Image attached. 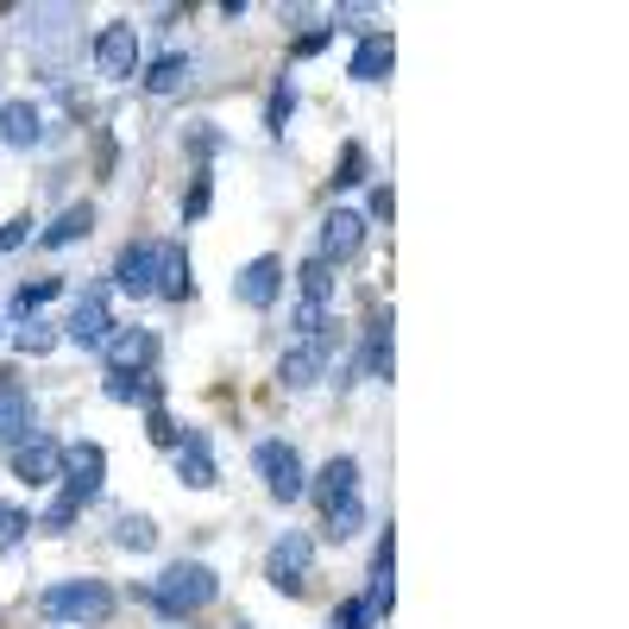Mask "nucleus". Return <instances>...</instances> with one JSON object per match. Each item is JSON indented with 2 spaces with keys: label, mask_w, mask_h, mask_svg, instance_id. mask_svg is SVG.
<instances>
[{
  "label": "nucleus",
  "mask_w": 629,
  "mask_h": 629,
  "mask_svg": "<svg viewBox=\"0 0 629 629\" xmlns=\"http://www.w3.org/2000/svg\"><path fill=\"white\" fill-rule=\"evenodd\" d=\"M215 591H220V579L202 567V560H177V567L152 586V605L164 610V617H196L202 605H215Z\"/></svg>",
  "instance_id": "1"
},
{
  "label": "nucleus",
  "mask_w": 629,
  "mask_h": 629,
  "mask_svg": "<svg viewBox=\"0 0 629 629\" xmlns=\"http://www.w3.org/2000/svg\"><path fill=\"white\" fill-rule=\"evenodd\" d=\"M39 610L51 617V623H101L107 610H114V591L101 586V579H63V586H51L39 598Z\"/></svg>",
  "instance_id": "2"
},
{
  "label": "nucleus",
  "mask_w": 629,
  "mask_h": 629,
  "mask_svg": "<svg viewBox=\"0 0 629 629\" xmlns=\"http://www.w3.org/2000/svg\"><path fill=\"white\" fill-rule=\"evenodd\" d=\"M252 466L265 472V492L277 497V504H296V497L309 492V472H302V453L283 447V441H265V447L252 453Z\"/></svg>",
  "instance_id": "3"
},
{
  "label": "nucleus",
  "mask_w": 629,
  "mask_h": 629,
  "mask_svg": "<svg viewBox=\"0 0 629 629\" xmlns=\"http://www.w3.org/2000/svg\"><path fill=\"white\" fill-rule=\"evenodd\" d=\"M101 478H107V453H101L95 441H76V447H63V472H58L63 497L89 504V497L101 492Z\"/></svg>",
  "instance_id": "4"
},
{
  "label": "nucleus",
  "mask_w": 629,
  "mask_h": 629,
  "mask_svg": "<svg viewBox=\"0 0 629 629\" xmlns=\"http://www.w3.org/2000/svg\"><path fill=\"white\" fill-rule=\"evenodd\" d=\"M309 567H314V542L309 535H283L271 548V560H265V579H271L277 591H302L309 586Z\"/></svg>",
  "instance_id": "5"
},
{
  "label": "nucleus",
  "mask_w": 629,
  "mask_h": 629,
  "mask_svg": "<svg viewBox=\"0 0 629 629\" xmlns=\"http://www.w3.org/2000/svg\"><path fill=\"white\" fill-rule=\"evenodd\" d=\"M133 63H138V25L114 20L95 39V70H101V76H114V82H126V76H133Z\"/></svg>",
  "instance_id": "6"
},
{
  "label": "nucleus",
  "mask_w": 629,
  "mask_h": 629,
  "mask_svg": "<svg viewBox=\"0 0 629 629\" xmlns=\"http://www.w3.org/2000/svg\"><path fill=\"white\" fill-rule=\"evenodd\" d=\"M32 441V396L13 372H0V447H20Z\"/></svg>",
  "instance_id": "7"
},
{
  "label": "nucleus",
  "mask_w": 629,
  "mask_h": 629,
  "mask_svg": "<svg viewBox=\"0 0 629 629\" xmlns=\"http://www.w3.org/2000/svg\"><path fill=\"white\" fill-rule=\"evenodd\" d=\"M58 472H63V447H58V441L32 434V441L13 447V478H25V485H58Z\"/></svg>",
  "instance_id": "8"
},
{
  "label": "nucleus",
  "mask_w": 629,
  "mask_h": 629,
  "mask_svg": "<svg viewBox=\"0 0 629 629\" xmlns=\"http://www.w3.org/2000/svg\"><path fill=\"white\" fill-rule=\"evenodd\" d=\"M328 353H334V340L321 334V340H302L296 353H283V365H277V384L283 391H309L314 378L328 372Z\"/></svg>",
  "instance_id": "9"
},
{
  "label": "nucleus",
  "mask_w": 629,
  "mask_h": 629,
  "mask_svg": "<svg viewBox=\"0 0 629 629\" xmlns=\"http://www.w3.org/2000/svg\"><path fill=\"white\" fill-rule=\"evenodd\" d=\"M157 258H164V246H157V239L126 246V252H120V265H114L120 290H126V296H157Z\"/></svg>",
  "instance_id": "10"
},
{
  "label": "nucleus",
  "mask_w": 629,
  "mask_h": 629,
  "mask_svg": "<svg viewBox=\"0 0 629 629\" xmlns=\"http://www.w3.org/2000/svg\"><path fill=\"white\" fill-rule=\"evenodd\" d=\"M359 246H365V215L340 208V215L321 220V265H340V258H353Z\"/></svg>",
  "instance_id": "11"
},
{
  "label": "nucleus",
  "mask_w": 629,
  "mask_h": 629,
  "mask_svg": "<svg viewBox=\"0 0 629 629\" xmlns=\"http://www.w3.org/2000/svg\"><path fill=\"white\" fill-rule=\"evenodd\" d=\"M277 290H283V265H277V258H252V265L234 277V296L246 309H271Z\"/></svg>",
  "instance_id": "12"
},
{
  "label": "nucleus",
  "mask_w": 629,
  "mask_h": 629,
  "mask_svg": "<svg viewBox=\"0 0 629 629\" xmlns=\"http://www.w3.org/2000/svg\"><path fill=\"white\" fill-rule=\"evenodd\" d=\"M157 359V340L145 334V328H120L114 340H107V372H145Z\"/></svg>",
  "instance_id": "13"
},
{
  "label": "nucleus",
  "mask_w": 629,
  "mask_h": 629,
  "mask_svg": "<svg viewBox=\"0 0 629 629\" xmlns=\"http://www.w3.org/2000/svg\"><path fill=\"white\" fill-rule=\"evenodd\" d=\"M70 340H76V347H107V340H114V321H107V296H82L76 314H70Z\"/></svg>",
  "instance_id": "14"
},
{
  "label": "nucleus",
  "mask_w": 629,
  "mask_h": 629,
  "mask_svg": "<svg viewBox=\"0 0 629 629\" xmlns=\"http://www.w3.org/2000/svg\"><path fill=\"white\" fill-rule=\"evenodd\" d=\"M391 58H396V44H391V32H372V39L353 51V63H347V76H359V82H384V70H391Z\"/></svg>",
  "instance_id": "15"
},
{
  "label": "nucleus",
  "mask_w": 629,
  "mask_h": 629,
  "mask_svg": "<svg viewBox=\"0 0 629 629\" xmlns=\"http://www.w3.org/2000/svg\"><path fill=\"white\" fill-rule=\"evenodd\" d=\"M39 133H44V120H39L32 101H7V107H0V138H7V145H39Z\"/></svg>",
  "instance_id": "16"
},
{
  "label": "nucleus",
  "mask_w": 629,
  "mask_h": 629,
  "mask_svg": "<svg viewBox=\"0 0 629 629\" xmlns=\"http://www.w3.org/2000/svg\"><path fill=\"white\" fill-rule=\"evenodd\" d=\"M353 485H359V460H353V453H334V460L321 466V478H314L321 504H340V497H353Z\"/></svg>",
  "instance_id": "17"
},
{
  "label": "nucleus",
  "mask_w": 629,
  "mask_h": 629,
  "mask_svg": "<svg viewBox=\"0 0 629 629\" xmlns=\"http://www.w3.org/2000/svg\"><path fill=\"white\" fill-rule=\"evenodd\" d=\"M177 472H183V485H196V492L215 485V460H208V441H202V434H189L177 447Z\"/></svg>",
  "instance_id": "18"
},
{
  "label": "nucleus",
  "mask_w": 629,
  "mask_h": 629,
  "mask_svg": "<svg viewBox=\"0 0 629 629\" xmlns=\"http://www.w3.org/2000/svg\"><path fill=\"white\" fill-rule=\"evenodd\" d=\"M189 76H196V63L183 58V51H171V58H157L152 70H145V89H152V95H177Z\"/></svg>",
  "instance_id": "19"
},
{
  "label": "nucleus",
  "mask_w": 629,
  "mask_h": 629,
  "mask_svg": "<svg viewBox=\"0 0 629 629\" xmlns=\"http://www.w3.org/2000/svg\"><path fill=\"white\" fill-rule=\"evenodd\" d=\"M89 227H95V208H89V202H76V208H63V215L44 227V246H76Z\"/></svg>",
  "instance_id": "20"
},
{
  "label": "nucleus",
  "mask_w": 629,
  "mask_h": 629,
  "mask_svg": "<svg viewBox=\"0 0 629 629\" xmlns=\"http://www.w3.org/2000/svg\"><path fill=\"white\" fill-rule=\"evenodd\" d=\"M359 365L372 378H391V314H378L372 334H365V353H359Z\"/></svg>",
  "instance_id": "21"
},
{
  "label": "nucleus",
  "mask_w": 629,
  "mask_h": 629,
  "mask_svg": "<svg viewBox=\"0 0 629 629\" xmlns=\"http://www.w3.org/2000/svg\"><path fill=\"white\" fill-rule=\"evenodd\" d=\"M157 296H189V252L183 246H164V258H157Z\"/></svg>",
  "instance_id": "22"
},
{
  "label": "nucleus",
  "mask_w": 629,
  "mask_h": 629,
  "mask_svg": "<svg viewBox=\"0 0 629 629\" xmlns=\"http://www.w3.org/2000/svg\"><path fill=\"white\" fill-rule=\"evenodd\" d=\"M107 396H120V403H157V384L152 378H133V372H107Z\"/></svg>",
  "instance_id": "23"
},
{
  "label": "nucleus",
  "mask_w": 629,
  "mask_h": 629,
  "mask_svg": "<svg viewBox=\"0 0 629 629\" xmlns=\"http://www.w3.org/2000/svg\"><path fill=\"white\" fill-rule=\"evenodd\" d=\"M359 523H365V504H359V497H340V504H328V535H334V542L359 535Z\"/></svg>",
  "instance_id": "24"
},
{
  "label": "nucleus",
  "mask_w": 629,
  "mask_h": 629,
  "mask_svg": "<svg viewBox=\"0 0 629 629\" xmlns=\"http://www.w3.org/2000/svg\"><path fill=\"white\" fill-rule=\"evenodd\" d=\"M296 277H302V296L328 309V296H334V265H321V258H309V265H302Z\"/></svg>",
  "instance_id": "25"
},
{
  "label": "nucleus",
  "mask_w": 629,
  "mask_h": 629,
  "mask_svg": "<svg viewBox=\"0 0 629 629\" xmlns=\"http://www.w3.org/2000/svg\"><path fill=\"white\" fill-rule=\"evenodd\" d=\"M114 542H120V548H138V554H145L157 542V529L145 523V516H120V523H114Z\"/></svg>",
  "instance_id": "26"
},
{
  "label": "nucleus",
  "mask_w": 629,
  "mask_h": 629,
  "mask_svg": "<svg viewBox=\"0 0 629 629\" xmlns=\"http://www.w3.org/2000/svg\"><path fill=\"white\" fill-rule=\"evenodd\" d=\"M58 290H63L58 277H39V283H25V290L13 296V314H32V309H44V302H51Z\"/></svg>",
  "instance_id": "27"
},
{
  "label": "nucleus",
  "mask_w": 629,
  "mask_h": 629,
  "mask_svg": "<svg viewBox=\"0 0 629 629\" xmlns=\"http://www.w3.org/2000/svg\"><path fill=\"white\" fill-rule=\"evenodd\" d=\"M296 114V89H290V76L277 82L271 89V107H265V126H271V133H283V120Z\"/></svg>",
  "instance_id": "28"
},
{
  "label": "nucleus",
  "mask_w": 629,
  "mask_h": 629,
  "mask_svg": "<svg viewBox=\"0 0 629 629\" xmlns=\"http://www.w3.org/2000/svg\"><path fill=\"white\" fill-rule=\"evenodd\" d=\"M25 529H32V516H25V511H13V504H0V548H20V542H25Z\"/></svg>",
  "instance_id": "29"
},
{
  "label": "nucleus",
  "mask_w": 629,
  "mask_h": 629,
  "mask_svg": "<svg viewBox=\"0 0 629 629\" xmlns=\"http://www.w3.org/2000/svg\"><path fill=\"white\" fill-rule=\"evenodd\" d=\"M353 183H365V152L347 145V157H340V171H334V189H353Z\"/></svg>",
  "instance_id": "30"
},
{
  "label": "nucleus",
  "mask_w": 629,
  "mask_h": 629,
  "mask_svg": "<svg viewBox=\"0 0 629 629\" xmlns=\"http://www.w3.org/2000/svg\"><path fill=\"white\" fill-rule=\"evenodd\" d=\"M76 511H82V504H76V497H63L58 492V504H51V511H44V523H39V529H70V523H76Z\"/></svg>",
  "instance_id": "31"
},
{
  "label": "nucleus",
  "mask_w": 629,
  "mask_h": 629,
  "mask_svg": "<svg viewBox=\"0 0 629 629\" xmlns=\"http://www.w3.org/2000/svg\"><path fill=\"white\" fill-rule=\"evenodd\" d=\"M296 328H302L309 340H321L328 334V309H321V302H302V309H296Z\"/></svg>",
  "instance_id": "32"
},
{
  "label": "nucleus",
  "mask_w": 629,
  "mask_h": 629,
  "mask_svg": "<svg viewBox=\"0 0 629 629\" xmlns=\"http://www.w3.org/2000/svg\"><path fill=\"white\" fill-rule=\"evenodd\" d=\"M152 441H157V447H183V429L157 410V403H152Z\"/></svg>",
  "instance_id": "33"
},
{
  "label": "nucleus",
  "mask_w": 629,
  "mask_h": 629,
  "mask_svg": "<svg viewBox=\"0 0 629 629\" xmlns=\"http://www.w3.org/2000/svg\"><path fill=\"white\" fill-rule=\"evenodd\" d=\"M365 623H372V605H365V598H347L340 617H334V629H365Z\"/></svg>",
  "instance_id": "34"
},
{
  "label": "nucleus",
  "mask_w": 629,
  "mask_h": 629,
  "mask_svg": "<svg viewBox=\"0 0 629 629\" xmlns=\"http://www.w3.org/2000/svg\"><path fill=\"white\" fill-rule=\"evenodd\" d=\"M51 347H58V334H51V328H20V353H51Z\"/></svg>",
  "instance_id": "35"
},
{
  "label": "nucleus",
  "mask_w": 629,
  "mask_h": 629,
  "mask_svg": "<svg viewBox=\"0 0 629 629\" xmlns=\"http://www.w3.org/2000/svg\"><path fill=\"white\" fill-rule=\"evenodd\" d=\"M202 215H208V177H202L189 196H183V220H202Z\"/></svg>",
  "instance_id": "36"
},
{
  "label": "nucleus",
  "mask_w": 629,
  "mask_h": 629,
  "mask_svg": "<svg viewBox=\"0 0 629 629\" xmlns=\"http://www.w3.org/2000/svg\"><path fill=\"white\" fill-rule=\"evenodd\" d=\"M25 234H32V220H7V227H0V252H13V246H25Z\"/></svg>",
  "instance_id": "37"
},
{
  "label": "nucleus",
  "mask_w": 629,
  "mask_h": 629,
  "mask_svg": "<svg viewBox=\"0 0 629 629\" xmlns=\"http://www.w3.org/2000/svg\"><path fill=\"white\" fill-rule=\"evenodd\" d=\"M372 215H378V220H391V215H396V196H391V189H384V183H378V189H372Z\"/></svg>",
  "instance_id": "38"
},
{
  "label": "nucleus",
  "mask_w": 629,
  "mask_h": 629,
  "mask_svg": "<svg viewBox=\"0 0 629 629\" xmlns=\"http://www.w3.org/2000/svg\"><path fill=\"white\" fill-rule=\"evenodd\" d=\"M321 44H328V25H314V32H309V39H302V44H296V58H314V51H321Z\"/></svg>",
  "instance_id": "39"
}]
</instances>
